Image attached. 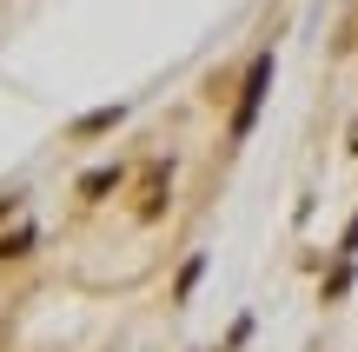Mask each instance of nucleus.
<instances>
[{"label": "nucleus", "mask_w": 358, "mask_h": 352, "mask_svg": "<svg viewBox=\"0 0 358 352\" xmlns=\"http://www.w3.org/2000/svg\"><path fill=\"white\" fill-rule=\"evenodd\" d=\"M266 87H272V53H259V60L245 66V80H239V106H232V140H245V133H252L259 106H266Z\"/></svg>", "instance_id": "f257e3e1"}, {"label": "nucleus", "mask_w": 358, "mask_h": 352, "mask_svg": "<svg viewBox=\"0 0 358 352\" xmlns=\"http://www.w3.org/2000/svg\"><path fill=\"white\" fill-rule=\"evenodd\" d=\"M166 199H173V167L166 160H146L140 180H133V220H159Z\"/></svg>", "instance_id": "f03ea898"}, {"label": "nucleus", "mask_w": 358, "mask_h": 352, "mask_svg": "<svg viewBox=\"0 0 358 352\" xmlns=\"http://www.w3.org/2000/svg\"><path fill=\"white\" fill-rule=\"evenodd\" d=\"M113 186H120V167H93L87 180H80V193H87V199H106Z\"/></svg>", "instance_id": "7ed1b4c3"}, {"label": "nucleus", "mask_w": 358, "mask_h": 352, "mask_svg": "<svg viewBox=\"0 0 358 352\" xmlns=\"http://www.w3.org/2000/svg\"><path fill=\"white\" fill-rule=\"evenodd\" d=\"M106 127H120V106H100V113H87L73 133H106Z\"/></svg>", "instance_id": "20e7f679"}, {"label": "nucleus", "mask_w": 358, "mask_h": 352, "mask_svg": "<svg viewBox=\"0 0 358 352\" xmlns=\"http://www.w3.org/2000/svg\"><path fill=\"white\" fill-rule=\"evenodd\" d=\"M20 253H34V233H27V226H20V233H7V239H0V260H20Z\"/></svg>", "instance_id": "39448f33"}, {"label": "nucleus", "mask_w": 358, "mask_h": 352, "mask_svg": "<svg viewBox=\"0 0 358 352\" xmlns=\"http://www.w3.org/2000/svg\"><path fill=\"white\" fill-rule=\"evenodd\" d=\"M345 253H358V213H352V226H345Z\"/></svg>", "instance_id": "423d86ee"}, {"label": "nucleus", "mask_w": 358, "mask_h": 352, "mask_svg": "<svg viewBox=\"0 0 358 352\" xmlns=\"http://www.w3.org/2000/svg\"><path fill=\"white\" fill-rule=\"evenodd\" d=\"M7 339H13V319H7V313H0V352H7Z\"/></svg>", "instance_id": "0eeeda50"}, {"label": "nucleus", "mask_w": 358, "mask_h": 352, "mask_svg": "<svg viewBox=\"0 0 358 352\" xmlns=\"http://www.w3.org/2000/svg\"><path fill=\"white\" fill-rule=\"evenodd\" d=\"M352 153H358V127H352Z\"/></svg>", "instance_id": "6e6552de"}]
</instances>
